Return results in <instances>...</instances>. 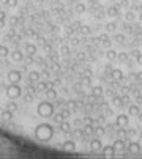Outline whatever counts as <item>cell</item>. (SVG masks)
Here are the masks:
<instances>
[{
  "mask_svg": "<svg viewBox=\"0 0 142 159\" xmlns=\"http://www.w3.org/2000/svg\"><path fill=\"white\" fill-rule=\"evenodd\" d=\"M126 151H128L130 154H140V153H142V145H140L137 140H133V142L128 143Z\"/></svg>",
  "mask_w": 142,
  "mask_h": 159,
  "instance_id": "1",
  "label": "cell"
},
{
  "mask_svg": "<svg viewBox=\"0 0 142 159\" xmlns=\"http://www.w3.org/2000/svg\"><path fill=\"white\" fill-rule=\"evenodd\" d=\"M139 137H140V139H142V129H140V131H139Z\"/></svg>",
  "mask_w": 142,
  "mask_h": 159,
  "instance_id": "2",
  "label": "cell"
}]
</instances>
